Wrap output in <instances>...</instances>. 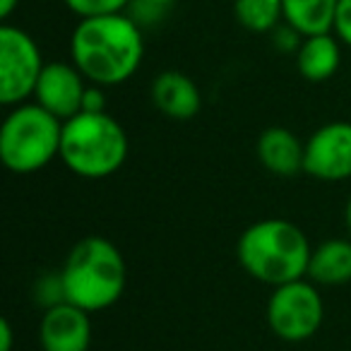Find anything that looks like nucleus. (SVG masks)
<instances>
[{"instance_id":"20","label":"nucleus","mask_w":351,"mask_h":351,"mask_svg":"<svg viewBox=\"0 0 351 351\" xmlns=\"http://www.w3.org/2000/svg\"><path fill=\"white\" fill-rule=\"evenodd\" d=\"M303 36L298 34L293 27H282V29H274V44L279 46L282 51H298V46H301Z\"/></svg>"},{"instance_id":"22","label":"nucleus","mask_w":351,"mask_h":351,"mask_svg":"<svg viewBox=\"0 0 351 351\" xmlns=\"http://www.w3.org/2000/svg\"><path fill=\"white\" fill-rule=\"evenodd\" d=\"M20 5V0H0V17L8 20V17L15 12V8Z\"/></svg>"},{"instance_id":"9","label":"nucleus","mask_w":351,"mask_h":351,"mask_svg":"<svg viewBox=\"0 0 351 351\" xmlns=\"http://www.w3.org/2000/svg\"><path fill=\"white\" fill-rule=\"evenodd\" d=\"M84 80L87 77L75 63H46L34 89L36 104L60 121H68L82 111V99L87 92Z\"/></svg>"},{"instance_id":"14","label":"nucleus","mask_w":351,"mask_h":351,"mask_svg":"<svg viewBox=\"0 0 351 351\" xmlns=\"http://www.w3.org/2000/svg\"><path fill=\"white\" fill-rule=\"evenodd\" d=\"M308 277L322 287H341L351 282V241L330 239L320 243L311 255Z\"/></svg>"},{"instance_id":"24","label":"nucleus","mask_w":351,"mask_h":351,"mask_svg":"<svg viewBox=\"0 0 351 351\" xmlns=\"http://www.w3.org/2000/svg\"><path fill=\"white\" fill-rule=\"evenodd\" d=\"M149 3H154V5H161V8H169V5H173L176 0H149Z\"/></svg>"},{"instance_id":"18","label":"nucleus","mask_w":351,"mask_h":351,"mask_svg":"<svg viewBox=\"0 0 351 351\" xmlns=\"http://www.w3.org/2000/svg\"><path fill=\"white\" fill-rule=\"evenodd\" d=\"M335 34L351 49V0H339L335 17Z\"/></svg>"},{"instance_id":"16","label":"nucleus","mask_w":351,"mask_h":351,"mask_svg":"<svg viewBox=\"0 0 351 351\" xmlns=\"http://www.w3.org/2000/svg\"><path fill=\"white\" fill-rule=\"evenodd\" d=\"M234 12L239 25L253 34L274 32L284 20L282 0H234Z\"/></svg>"},{"instance_id":"3","label":"nucleus","mask_w":351,"mask_h":351,"mask_svg":"<svg viewBox=\"0 0 351 351\" xmlns=\"http://www.w3.org/2000/svg\"><path fill=\"white\" fill-rule=\"evenodd\" d=\"M63 298L87 313L111 308L125 289V260L104 236L77 241L60 269Z\"/></svg>"},{"instance_id":"10","label":"nucleus","mask_w":351,"mask_h":351,"mask_svg":"<svg viewBox=\"0 0 351 351\" xmlns=\"http://www.w3.org/2000/svg\"><path fill=\"white\" fill-rule=\"evenodd\" d=\"M39 341L44 351H89L92 344L89 313L68 301L49 306L39 325Z\"/></svg>"},{"instance_id":"6","label":"nucleus","mask_w":351,"mask_h":351,"mask_svg":"<svg viewBox=\"0 0 351 351\" xmlns=\"http://www.w3.org/2000/svg\"><path fill=\"white\" fill-rule=\"evenodd\" d=\"M46 63L36 41L25 29L12 25L0 27V101L20 106L34 97L36 82Z\"/></svg>"},{"instance_id":"7","label":"nucleus","mask_w":351,"mask_h":351,"mask_svg":"<svg viewBox=\"0 0 351 351\" xmlns=\"http://www.w3.org/2000/svg\"><path fill=\"white\" fill-rule=\"evenodd\" d=\"M325 306L313 282L298 279L274 287L267 303V322L284 341H306L320 330Z\"/></svg>"},{"instance_id":"12","label":"nucleus","mask_w":351,"mask_h":351,"mask_svg":"<svg viewBox=\"0 0 351 351\" xmlns=\"http://www.w3.org/2000/svg\"><path fill=\"white\" fill-rule=\"evenodd\" d=\"M258 159L277 176H293L303 171L306 142H301L287 128H267L258 140Z\"/></svg>"},{"instance_id":"8","label":"nucleus","mask_w":351,"mask_h":351,"mask_svg":"<svg viewBox=\"0 0 351 351\" xmlns=\"http://www.w3.org/2000/svg\"><path fill=\"white\" fill-rule=\"evenodd\" d=\"M303 171L317 181L351 178V123L335 121L317 128L306 142Z\"/></svg>"},{"instance_id":"13","label":"nucleus","mask_w":351,"mask_h":351,"mask_svg":"<svg viewBox=\"0 0 351 351\" xmlns=\"http://www.w3.org/2000/svg\"><path fill=\"white\" fill-rule=\"evenodd\" d=\"M341 49L332 34L303 36L296 51V68L308 82H325L339 70Z\"/></svg>"},{"instance_id":"1","label":"nucleus","mask_w":351,"mask_h":351,"mask_svg":"<svg viewBox=\"0 0 351 351\" xmlns=\"http://www.w3.org/2000/svg\"><path fill=\"white\" fill-rule=\"evenodd\" d=\"M70 58L92 84H123L145 58L142 27L128 12L80 20L70 36Z\"/></svg>"},{"instance_id":"15","label":"nucleus","mask_w":351,"mask_h":351,"mask_svg":"<svg viewBox=\"0 0 351 351\" xmlns=\"http://www.w3.org/2000/svg\"><path fill=\"white\" fill-rule=\"evenodd\" d=\"M339 0H282L284 22L301 36H317L335 32Z\"/></svg>"},{"instance_id":"19","label":"nucleus","mask_w":351,"mask_h":351,"mask_svg":"<svg viewBox=\"0 0 351 351\" xmlns=\"http://www.w3.org/2000/svg\"><path fill=\"white\" fill-rule=\"evenodd\" d=\"M104 108H106V97H104V89L99 87V84H92V87H87V92H84V99H82V111H87V113H104Z\"/></svg>"},{"instance_id":"2","label":"nucleus","mask_w":351,"mask_h":351,"mask_svg":"<svg viewBox=\"0 0 351 351\" xmlns=\"http://www.w3.org/2000/svg\"><path fill=\"white\" fill-rule=\"evenodd\" d=\"M239 263L250 277L269 287L308 277L313 248L306 234L287 219L250 224L239 239Z\"/></svg>"},{"instance_id":"4","label":"nucleus","mask_w":351,"mask_h":351,"mask_svg":"<svg viewBox=\"0 0 351 351\" xmlns=\"http://www.w3.org/2000/svg\"><path fill=\"white\" fill-rule=\"evenodd\" d=\"M128 159V135L116 118L80 111L63 121L60 161L82 178H106Z\"/></svg>"},{"instance_id":"23","label":"nucleus","mask_w":351,"mask_h":351,"mask_svg":"<svg viewBox=\"0 0 351 351\" xmlns=\"http://www.w3.org/2000/svg\"><path fill=\"white\" fill-rule=\"evenodd\" d=\"M346 226H349V234H351V197L346 202Z\"/></svg>"},{"instance_id":"5","label":"nucleus","mask_w":351,"mask_h":351,"mask_svg":"<svg viewBox=\"0 0 351 351\" xmlns=\"http://www.w3.org/2000/svg\"><path fill=\"white\" fill-rule=\"evenodd\" d=\"M63 121L39 104H20L0 130V159L12 173H34L60 156Z\"/></svg>"},{"instance_id":"17","label":"nucleus","mask_w":351,"mask_h":351,"mask_svg":"<svg viewBox=\"0 0 351 351\" xmlns=\"http://www.w3.org/2000/svg\"><path fill=\"white\" fill-rule=\"evenodd\" d=\"M132 0H65L70 12L87 20V17H104V15H118L125 12Z\"/></svg>"},{"instance_id":"21","label":"nucleus","mask_w":351,"mask_h":351,"mask_svg":"<svg viewBox=\"0 0 351 351\" xmlns=\"http://www.w3.org/2000/svg\"><path fill=\"white\" fill-rule=\"evenodd\" d=\"M12 344H15V332H12V325L8 317L0 320V351H12Z\"/></svg>"},{"instance_id":"11","label":"nucleus","mask_w":351,"mask_h":351,"mask_svg":"<svg viewBox=\"0 0 351 351\" xmlns=\"http://www.w3.org/2000/svg\"><path fill=\"white\" fill-rule=\"evenodd\" d=\"M152 101L166 118H173V121H191L202 108L197 84L178 70H166L156 75V80L152 82Z\"/></svg>"}]
</instances>
